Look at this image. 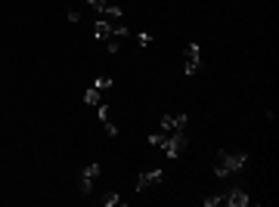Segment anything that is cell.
<instances>
[{
	"label": "cell",
	"mask_w": 279,
	"mask_h": 207,
	"mask_svg": "<svg viewBox=\"0 0 279 207\" xmlns=\"http://www.w3.org/2000/svg\"><path fill=\"white\" fill-rule=\"evenodd\" d=\"M118 28H121V25H112L109 19H96V22H93V34H96V40H103V44H106L109 37L118 34Z\"/></svg>",
	"instance_id": "obj_6"
},
{
	"label": "cell",
	"mask_w": 279,
	"mask_h": 207,
	"mask_svg": "<svg viewBox=\"0 0 279 207\" xmlns=\"http://www.w3.org/2000/svg\"><path fill=\"white\" fill-rule=\"evenodd\" d=\"M99 176V164L93 161V164H87V167L81 170V195H90L93 192V180Z\"/></svg>",
	"instance_id": "obj_5"
},
{
	"label": "cell",
	"mask_w": 279,
	"mask_h": 207,
	"mask_svg": "<svg viewBox=\"0 0 279 207\" xmlns=\"http://www.w3.org/2000/svg\"><path fill=\"white\" fill-rule=\"evenodd\" d=\"M223 204L226 207H248V192L245 189H233L223 195Z\"/></svg>",
	"instance_id": "obj_7"
},
{
	"label": "cell",
	"mask_w": 279,
	"mask_h": 207,
	"mask_svg": "<svg viewBox=\"0 0 279 207\" xmlns=\"http://www.w3.org/2000/svg\"><path fill=\"white\" fill-rule=\"evenodd\" d=\"M93 87H96V90H109V87H112V77H109V74H99V77L93 80Z\"/></svg>",
	"instance_id": "obj_11"
},
{
	"label": "cell",
	"mask_w": 279,
	"mask_h": 207,
	"mask_svg": "<svg viewBox=\"0 0 279 207\" xmlns=\"http://www.w3.org/2000/svg\"><path fill=\"white\" fill-rule=\"evenodd\" d=\"M202 68V53H198V44H189L186 47V59H183V71L186 74H198Z\"/></svg>",
	"instance_id": "obj_3"
},
{
	"label": "cell",
	"mask_w": 279,
	"mask_h": 207,
	"mask_svg": "<svg viewBox=\"0 0 279 207\" xmlns=\"http://www.w3.org/2000/svg\"><path fill=\"white\" fill-rule=\"evenodd\" d=\"M87 7L96 10V13H103L106 19H121V7L109 4V0H87Z\"/></svg>",
	"instance_id": "obj_4"
},
{
	"label": "cell",
	"mask_w": 279,
	"mask_h": 207,
	"mask_svg": "<svg viewBox=\"0 0 279 207\" xmlns=\"http://www.w3.org/2000/svg\"><path fill=\"white\" fill-rule=\"evenodd\" d=\"M214 204H223V195H208L205 198V207H214Z\"/></svg>",
	"instance_id": "obj_12"
},
{
	"label": "cell",
	"mask_w": 279,
	"mask_h": 207,
	"mask_svg": "<svg viewBox=\"0 0 279 207\" xmlns=\"http://www.w3.org/2000/svg\"><path fill=\"white\" fill-rule=\"evenodd\" d=\"M103 204L106 207H118V204H121V195H118V192H106L103 195Z\"/></svg>",
	"instance_id": "obj_10"
},
{
	"label": "cell",
	"mask_w": 279,
	"mask_h": 207,
	"mask_svg": "<svg viewBox=\"0 0 279 207\" xmlns=\"http://www.w3.org/2000/svg\"><path fill=\"white\" fill-rule=\"evenodd\" d=\"M84 102H87V105H99V102H106V99H103V90L90 87V90L84 93Z\"/></svg>",
	"instance_id": "obj_9"
},
{
	"label": "cell",
	"mask_w": 279,
	"mask_h": 207,
	"mask_svg": "<svg viewBox=\"0 0 279 207\" xmlns=\"http://www.w3.org/2000/svg\"><path fill=\"white\" fill-rule=\"evenodd\" d=\"M245 164H248V155L245 152H220L214 158V173L217 176H230L236 170H242Z\"/></svg>",
	"instance_id": "obj_2"
},
{
	"label": "cell",
	"mask_w": 279,
	"mask_h": 207,
	"mask_svg": "<svg viewBox=\"0 0 279 207\" xmlns=\"http://www.w3.org/2000/svg\"><path fill=\"white\" fill-rule=\"evenodd\" d=\"M162 183V170H149V173H140L137 180V192H146L149 186H158Z\"/></svg>",
	"instance_id": "obj_8"
},
{
	"label": "cell",
	"mask_w": 279,
	"mask_h": 207,
	"mask_svg": "<svg viewBox=\"0 0 279 207\" xmlns=\"http://www.w3.org/2000/svg\"><path fill=\"white\" fill-rule=\"evenodd\" d=\"M65 16H68V22H81V13H78V10H68Z\"/></svg>",
	"instance_id": "obj_14"
},
{
	"label": "cell",
	"mask_w": 279,
	"mask_h": 207,
	"mask_svg": "<svg viewBox=\"0 0 279 207\" xmlns=\"http://www.w3.org/2000/svg\"><path fill=\"white\" fill-rule=\"evenodd\" d=\"M149 145L165 149V155H168V158H180V155H183V149H186V130H171V133L155 130V133H149Z\"/></svg>",
	"instance_id": "obj_1"
},
{
	"label": "cell",
	"mask_w": 279,
	"mask_h": 207,
	"mask_svg": "<svg viewBox=\"0 0 279 207\" xmlns=\"http://www.w3.org/2000/svg\"><path fill=\"white\" fill-rule=\"evenodd\" d=\"M137 44H140V47H149V44H152V34H137Z\"/></svg>",
	"instance_id": "obj_13"
}]
</instances>
